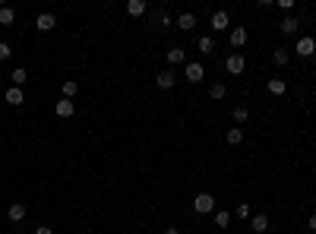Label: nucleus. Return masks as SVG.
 <instances>
[{
	"label": "nucleus",
	"instance_id": "nucleus-1",
	"mask_svg": "<svg viewBox=\"0 0 316 234\" xmlns=\"http://www.w3.org/2000/svg\"><path fill=\"white\" fill-rule=\"evenodd\" d=\"M193 209H196L199 215H209V212H215V196L212 193H196V196H193Z\"/></svg>",
	"mask_w": 316,
	"mask_h": 234
},
{
	"label": "nucleus",
	"instance_id": "nucleus-2",
	"mask_svg": "<svg viewBox=\"0 0 316 234\" xmlns=\"http://www.w3.org/2000/svg\"><path fill=\"white\" fill-rule=\"evenodd\" d=\"M225 70H228V73H231V76H240V73H244V70H247V60H244V57H240V54H231V57H228V60H225Z\"/></svg>",
	"mask_w": 316,
	"mask_h": 234
},
{
	"label": "nucleus",
	"instance_id": "nucleus-3",
	"mask_svg": "<svg viewBox=\"0 0 316 234\" xmlns=\"http://www.w3.org/2000/svg\"><path fill=\"white\" fill-rule=\"evenodd\" d=\"M184 76H187V83H203L206 79V70H203V64H187V70H184Z\"/></svg>",
	"mask_w": 316,
	"mask_h": 234
},
{
	"label": "nucleus",
	"instance_id": "nucleus-4",
	"mask_svg": "<svg viewBox=\"0 0 316 234\" xmlns=\"http://www.w3.org/2000/svg\"><path fill=\"white\" fill-rule=\"evenodd\" d=\"M228 42H231V48H244L247 44V29L244 25H234L231 35H228Z\"/></svg>",
	"mask_w": 316,
	"mask_h": 234
},
{
	"label": "nucleus",
	"instance_id": "nucleus-5",
	"mask_svg": "<svg viewBox=\"0 0 316 234\" xmlns=\"http://www.w3.org/2000/svg\"><path fill=\"white\" fill-rule=\"evenodd\" d=\"M155 83H158V89H165V92H168V89H174V83H177V76H174L171 70H161L158 76H155Z\"/></svg>",
	"mask_w": 316,
	"mask_h": 234
},
{
	"label": "nucleus",
	"instance_id": "nucleus-6",
	"mask_svg": "<svg viewBox=\"0 0 316 234\" xmlns=\"http://www.w3.org/2000/svg\"><path fill=\"white\" fill-rule=\"evenodd\" d=\"M54 25H57V19H54V13H42V16L35 19V29H38V32H51Z\"/></svg>",
	"mask_w": 316,
	"mask_h": 234
},
{
	"label": "nucleus",
	"instance_id": "nucleus-7",
	"mask_svg": "<svg viewBox=\"0 0 316 234\" xmlns=\"http://www.w3.org/2000/svg\"><path fill=\"white\" fill-rule=\"evenodd\" d=\"M294 51H297L300 57H313V54H316V42H313V38H300Z\"/></svg>",
	"mask_w": 316,
	"mask_h": 234
},
{
	"label": "nucleus",
	"instance_id": "nucleus-8",
	"mask_svg": "<svg viewBox=\"0 0 316 234\" xmlns=\"http://www.w3.org/2000/svg\"><path fill=\"white\" fill-rule=\"evenodd\" d=\"M25 102V95H22V89L19 85H10L6 89V105H13V108H19V105Z\"/></svg>",
	"mask_w": 316,
	"mask_h": 234
},
{
	"label": "nucleus",
	"instance_id": "nucleus-9",
	"mask_svg": "<svg viewBox=\"0 0 316 234\" xmlns=\"http://www.w3.org/2000/svg\"><path fill=\"white\" fill-rule=\"evenodd\" d=\"M228 25H231V19H228V13H225V10L212 13V29H215V32H225Z\"/></svg>",
	"mask_w": 316,
	"mask_h": 234
},
{
	"label": "nucleus",
	"instance_id": "nucleus-10",
	"mask_svg": "<svg viewBox=\"0 0 316 234\" xmlns=\"http://www.w3.org/2000/svg\"><path fill=\"white\" fill-rule=\"evenodd\" d=\"M73 114H76V105H73L70 102V98H60V102H57V117H73Z\"/></svg>",
	"mask_w": 316,
	"mask_h": 234
},
{
	"label": "nucleus",
	"instance_id": "nucleus-11",
	"mask_svg": "<svg viewBox=\"0 0 316 234\" xmlns=\"http://www.w3.org/2000/svg\"><path fill=\"white\" fill-rule=\"evenodd\" d=\"M10 79H13V85H19V89H22V85L29 83V70H25V66H16V70L10 73Z\"/></svg>",
	"mask_w": 316,
	"mask_h": 234
},
{
	"label": "nucleus",
	"instance_id": "nucleus-12",
	"mask_svg": "<svg viewBox=\"0 0 316 234\" xmlns=\"http://www.w3.org/2000/svg\"><path fill=\"white\" fill-rule=\"evenodd\" d=\"M6 218H10V222H22V218H25V206L22 203H13L10 209H6Z\"/></svg>",
	"mask_w": 316,
	"mask_h": 234
},
{
	"label": "nucleus",
	"instance_id": "nucleus-13",
	"mask_svg": "<svg viewBox=\"0 0 316 234\" xmlns=\"http://www.w3.org/2000/svg\"><path fill=\"white\" fill-rule=\"evenodd\" d=\"M297 29H300V22L294 16H285V19H281V32H285V35H297Z\"/></svg>",
	"mask_w": 316,
	"mask_h": 234
},
{
	"label": "nucleus",
	"instance_id": "nucleus-14",
	"mask_svg": "<svg viewBox=\"0 0 316 234\" xmlns=\"http://www.w3.org/2000/svg\"><path fill=\"white\" fill-rule=\"evenodd\" d=\"M285 89H288V83L281 76H272V79H269V92H272V95H285Z\"/></svg>",
	"mask_w": 316,
	"mask_h": 234
},
{
	"label": "nucleus",
	"instance_id": "nucleus-15",
	"mask_svg": "<svg viewBox=\"0 0 316 234\" xmlns=\"http://www.w3.org/2000/svg\"><path fill=\"white\" fill-rule=\"evenodd\" d=\"M225 139H228V146H240L244 143V130H240V127H231V130L225 133Z\"/></svg>",
	"mask_w": 316,
	"mask_h": 234
},
{
	"label": "nucleus",
	"instance_id": "nucleus-16",
	"mask_svg": "<svg viewBox=\"0 0 316 234\" xmlns=\"http://www.w3.org/2000/svg\"><path fill=\"white\" fill-rule=\"evenodd\" d=\"M126 13H130V16H143L146 13V0H126Z\"/></svg>",
	"mask_w": 316,
	"mask_h": 234
},
{
	"label": "nucleus",
	"instance_id": "nucleus-17",
	"mask_svg": "<svg viewBox=\"0 0 316 234\" xmlns=\"http://www.w3.org/2000/svg\"><path fill=\"white\" fill-rule=\"evenodd\" d=\"M16 22V10L13 6H0V25H13Z\"/></svg>",
	"mask_w": 316,
	"mask_h": 234
},
{
	"label": "nucleus",
	"instance_id": "nucleus-18",
	"mask_svg": "<svg viewBox=\"0 0 316 234\" xmlns=\"http://www.w3.org/2000/svg\"><path fill=\"white\" fill-rule=\"evenodd\" d=\"M250 228L256 231V234L269 231V218H266V215H253V218H250Z\"/></svg>",
	"mask_w": 316,
	"mask_h": 234
},
{
	"label": "nucleus",
	"instance_id": "nucleus-19",
	"mask_svg": "<svg viewBox=\"0 0 316 234\" xmlns=\"http://www.w3.org/2000/svg\"><path fill=\"white\" fill-rule=\"evenodd\" d=\"M177 25H180L184 32H190L193 25H196V16H193V13H180V16H177Z\"/></svg>",
	"mask_w": 316,
	"mask_h": 234
},
{
	"label": "nucleus",
	"instance_id": "nucleus-20",
	"mask_svg": "<svg viewBox=\"0 0 316 234\" xmlns=\"http://www.w3.org/2000/svg\"><path fill=\"white\" fill-rule=\"evenodd\" d=\"M288 60H291V54H288L285 48H278V51H272V64H278V66H288Z\"/></svg>",
	"mask_w": 316,
	"mask_h": 234
},
{
	"label": "nucleus",
	"instance_id": "nucleus-21",
	"mask_svg": "<svg viewBox=\"0 0 316 234\" xmlns=\"http://www.w3.org/2000/svg\"><path fill=\"white\" fill-rule=\"evenodd\" d=\"M76 92H79V83H76V79H66V83H63V98H70V102H73Z\"/></svg>",
	"mask_w": 316,
	"mask_h": 234
},
{
	"label": "nucleus",
	"instance_id": "nucleus-22",
	"mask_svg": "<svg viewBox=\"0 0 316 234\" xmlns=\"http://www.w3.org/2000/svg\"><path fill=\"white\" fill-rule=\"evenodd\" d=\"M196 48L203 51V54H212V51H215V42H212L209 35H203V38H199V42H196Z\"/></svg>",
	"mask_w": 316,
	"mask_h": 234
},
{
	"label": "nucleus",
	"instance_id": "nucleus-23",
	"mask_svg": "<svg viewBox=\"0 0 316 234\" xmlns=\"http://www.w3.org/2000/svg\"><path fill=\"white\" fill-rule=\"evenodd\" d=\"M168 64H174V66L184 64V48H171L168 51Z\"/></svg>",
	"mask_w": 316,
	"mask_h": 234
},
{
	"label": "nucleus",
	"instance_id": "nucleus-24",
	"mask_svg": "<svg viewBox=\"0 0 316 234\" xmlns=\"http://www.w3.org/2000/svg\"><path fill=\"white\" fill-rule=\"evenodd\" d=\"M215 225H218V228H228V225H231V212H215Z\"/></svg>",
	"mask_w": 316,
	"mask_h": 234
},
{
	"label": "nucleus",
	"instance_id": "nucleus-25",
	"mask_svg": "<svg viewBox=\"0 0 316 234\" xmlns=\"http://www.w3.org/2000/svg\"><path fill=\"white\" fill-rule=\"evenodd\" d=\"M225 92H228L225 83H212V85H209V95H212V98H225Z\"/></svg>",
	"mask_w": 316,
	"mask_h": 234
},
{
	"label": "nucleus",
	"instance_id": "nucleus-26",
	"mask_svg": "<svg viewBox=\"0 0 316 234\" xmlns=\"http://www.w3.org/2000/svg\"><path fill=\"white\" fill-rule=\"evenodd\" d=\"M247 117H250V111H247L244 105H237V108H234V120H237V124H244Z\"/></svg>",
	"mask_w": 316,
	"mask_h": 234
},
{
	"label": "nucleus",
	"instance_id": "nucleus-27",
	"mask_svg": "<svg viewBox=\"0 0 316 234\" xmlns=\"http://www.w3.org/2000/svg\"><path fill=\"white\" fill-rule=\"evenodd\" d=\"M13 57V48L6 42H0V64H3V60H10Z\"/></svg>",
	"mask_w": 316,
	"mask_h": 234
},
{
	"label": "nucleus",
	"instance_id": "nucleus-28",
	"mask_svg": "<svg viewBox=\"0 0 316 234\" xmlns=\"http://www.w3.org/2000/svg\"><path fill=\"white\" fill-rule=\"evenodd\" d=\"M234 212H237V218H253V215H250V206H247V203H240Z\"/></svg>",
	"mask_w": 316,
	"mask_h": 234
},
{
	"label": "nucleus",
	"instance_id": "nucleus-29",
	"mask_svg": "<svg viewBox=\"0 0 316 234\" xmlns=\"http://www.w3.org/2000/svg\"><path fill=\"white\" fill-rule=\"evenodd\" d=\"M158 22H161V29H168V25H171V16H168V13H161Z\"/></svg>",
	"mask_w": 316,
	"mask_h": 234
},
{
	"label": "nucleus",
	"instance_id": "nucleus-30",
	"mask_svg": "<svg viewBox=\"0 0 316 234\" xmlns=\"http://www.w3.org/2000/svg\"><path fill=\"white\" fill-rule=\"evenodd\" d=\"M291 6H294V0H278V10H285V13H288Z\"/></svg>",
	"mask_w": 316,
	"mask_h": 234
},
{
	"label": "nucleus",
	"instance_id": "nucleus-31",
	"mask_svg": "<svg viewBox=\"0 0 316 234\" xmlns=\"http://www.w3.org/2000/svg\"><path fill=\"white\" fill-rule=\"evenodd\" d=\"M307 228H310V231H316V212L310 215V222H307Z\"/></svg>",
	"mask_w": 316,
	"mask_h": 234
},
{
	"label": "nucleus",
	"instance_id": "nucleus-32",
	"mask_svg": "<svg viewBox=\"0 0 316 234\" xmlns=\"http://www.w3.org/2000/svg\"><path fill=\"white\" fill-rule=\"evenodd\" d=\"M35 234H54V228H48V225H42V228H38Z\"/></svg>",
	"mask_w": 316,
	"mask_h": 234
},
{
	"label": "nucleus",
	"instance_id": "nucleus-33",
	"mask_svg": "<svg viewBox=\"0 0 316 234\" xmlns=\"http://www.w3.org/2000/svg\"><path fill=\"white\" fill-rule=\"evenodd\" d=\"M165 234H180V228H165Z\"/></svg>",
	"mask_w": 316,
	"mask_h": 234
},
{
	"label": "nucleus",
	"instance_id": "nucleus-34",
	"mask_svg": "<svg viewBox=\"0 0 316 234\" xmlns=\"http://www.w3.org/2000/svg\"><path fill=\"white\" fill-rule=\"evenodd\" d=\"M0 85H3V73H0Z\"/></svg>",
	"mask_w": 316,
	"mask_h": 234
}]
</instances>
